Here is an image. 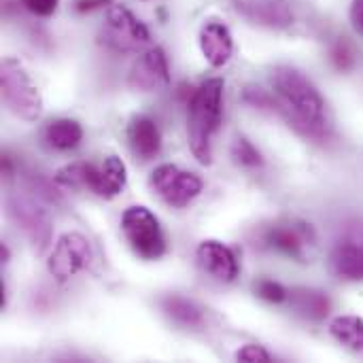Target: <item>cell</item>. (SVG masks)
<instances>
[{
  "label": "cell",
  "instance_id": "277c9868",
  "mask_svg": "<svg viewBox=\"0 0 363 363\" xmlns=\"http://www.w3.org/2000/svg\"><path fill=\"white\" fill-rule=\"evenodd\" d=\"M100 43L115 53H138L149 43V28L130 9L113 4L100 28Z\"/></svg>",
  "mask_w": 363,
  "mask_h": 363
},
{
  "label": "cell",
  "instance_id": "ffe728a7",
  "mask_svg": "<svg viewBox=\"0 0 363 363\" xmlns=\"http://www.w3.org/2000/svg\"><path fill=\"white\" fill-rule=\"evenodd\" d=\"M164 311L179 325L196 328V325L202 323V311L191 300H187V298H179V296L166 298L164 300Z\"/></svg>",
  "mask_w": 363,
  "mask_h": 363
},
{
  "label": "cell",
  "instance_id": "4316f807",
  "mask_svg": "<svg viewBox=\"0 0 363 363\" xmlns=\"http://www.w3.org/2000/svg\"><path fill=\"white\" fill-rule=\"evenodd\" d=\"M349 17H351V23H353L355 32H359L363 36V0H353L351 2Z\"/></svg>",
  "mask_w": 363,
  "mask_h": 363
},
{
  "label": "cell",
  "instance_id": "2e32d148",
  "mask_svg": "<svg viewBox=\"0 0 363 363\" xmlns=\"http://www.w3.org/2000/svg\"><path fill=\"white\" fill-rule=\"evenodd\" d=\"M332 272L342 281H363V247L355 242H342L332 253Z\"/></svg>",
  "mask_w": 363,
  "mask_h": 363
},
{
  "label": "cell",
  "instance_id": "e0dca14e",
  "mask_svg": "<svg viewBox=\"0 0 363 363\" xmlns=\"http://www.w3.org/2000/svg\"><path fill=\"white\" fill-rule=\"evenodd\" d=\"M289 306L311 321H321L330 315V298L319 289H294L287 296Z\"/></svg>",
  "mask_w": 363,
  "mask_h": 363
},
{
  "label": "cell",
  "instance_id": "d6986e66",
  "mask_svg": "<svg viewBox=\"0 0 363 363\" xmlns=\"http://www.w3.org/2000/svg\"><path fill=\"white\" fill-rule=\"evenodd\" d=\"M330 334L347 349L359 353L363 351V319L355 315L336 317L330 323Z\"/></svg>",
  "mask_w": 363,
  "mask_h": 363
},
{
  "label": "cell",
  "instance_id": "30bf717a",
  "mask_svg": "<svg viewBox=\"0 0 363 363\" xmlns=\"http://www.w3.org/2000/svg\"><path fill=\"white\" fill-rule=\"evenodd\" d=\"M315 242L311 223L304 221H281L266 232V245L289 257H304V251Z\"/></svg>",
  "mask_w": 363,
  "mask_h": 363
},
{
  "label": "cell",
  "instance_id": "8fae6325",
  "mask_svg": "<svg viewBox=\"0 0 363 363\" xmlns=\"http://www.w3.org/2000/svg\"><path fill=\"white\" fill-rule=\"evenodd\" d=\"M198 264L219 283H232L238 277V262L232 249L217 240H204L198 247Z\"/></svg>",
  "mask_w": 363,
  "mask_h": 363
},
{
  "label": "cell",
  "instance_id": "3957f363",
  "mask_svg": "<svg viewBox=\"0 0 363 363\" xmlns=\"http://www.w3.org/2000/svg\"><path fill=\"white\" fill-rule=\"evenodd\" d=\"M2 98L9 111L26 121H36L43 113V96L17 60H4L0 70Z\"/></svg>",
  "mask_w": 363,
  "mask_h": 363
},
{
  "label": "cell",
  "instance_id": "9a60e30c",
  "mask_svg": "<svg viewBox=\"0 0 363 363\" xmlns=\"http://www.w3.org/2000/svg\"><path fill=\"white\" fill-rule=\"evenodd\" d=\"M128 143L136 157L153 160L162 151V134L157 123L147 115L132 117L128 125Z\"/></svg>",
  "mask_w": 363,
  "mask_h": 363
},
{
  "label": "cell",
  "instance_id": "6da1fadb",
  "mask_svg": "<svg viewBox=\"0 0 363 363\" xmlns=\"http://www.w3.org/2000/svg\"><path fill=\"white\" fill-rule=\"evenodd\" d=\"M272 85L281 111L296 130L313 138H323L328 134L325 102L306 74L291 66H279L272 70Z\"/></svg>",
  "mask_w": 363,
  "mask_h": 363
},
{
  "label": "cell",
  "instance_id": "603a6c76",
  "mask_svg": "<svg viewBox=\"0 0 363 363\" xmlns=\"http://www.w3.org/2000/svg\"><path fill=\"white\" fill-rule=\"evenodd\" d=\"M330 60L338 70H351L355 66L357 55H355L353 45L347 38H338L330 49Z\"/></svg>",
  "mask_w": 363,
  "mask_h": 363
},
{
  "label": "cell",
  "instance_id": "4fadbf2b",
  "mask_svg": "<svg viewBox=\"0 0 363 363\" xmlns=\"http://www.w3.org/2000/svg\"><path fill=\"white\" fill-rule=\"evenodd\" d=\"M234 9L251 23L266 28H287L294 21L291 9L281 0H234Z\"/></svg>",
  "mask_w": 363,
  "mask_h": 363
},
{
  "label": "cell",
  "instance_id": "ba28073f",
  "mask_svg": "<svg viewBox=\"0 0 363 363\" xmlns=\"http://www.w3.org/2000/svg\"><path fill=\"white\" fill-rule=\"evenodd\" d=\"M9 211H11V217L15 219V223L28 234L32 245L38 251L47 249V245L51 240V223H49L47 213L36 202H32L30 198H23V196H13L9 200Z\"/></svg>",
  "mask_w": 363,
  "mask_h": 363
},
{
  "label": "cell",
  "instance_id": "7c38bea8",
  "mask_svg": "<svg viewBox=\"0 0 363 363\" xmlns=\"http://www.w3.org/2000/svg\"><path fill=\"white\" fill-rule=\"evenodd\" d=\"M128 183V170L121 157L108 155L100 166H89V179L87 187L100 196V198H115L125 189Z\"/></svg>",
  "mask_w": 363,
  "mask_h": 363
},
{
  "label": "cell",
  "instance_id": "484cf974",
  "mask_svg": "<svg viewBox=\"0 0 363 363\" xmlns=\"http://www.w3.org/2000/svg\"><path fill=\"white\" fill-rule=\"evenodd\" d=\"M21 4L36 17H51L57 11L60 0H21Z\"/></svg>",
  "mask_w": 363,
  "mask_h": 363
},
{
  "label": "cell",
  "instance_id": "7402d4cb",
  "mask_svg": "<svg viewBox=\"0 0 363 363\" xmlns=\"http://www.w3.org/2000/svg\"><path fill=\"white\" fill-rule=\"evenodd\" d=\"M89 166L91 164H68L64 168L57 170L55 174V183L62 185V187H72V189H79V187H87V179H89Z\"/></svg>",
  "mask_w": 363,
  "mask_h": 363
},
{
  "label": "cell",
  "instance_id": "7a4b0ae2",
  "mask_svg": "<svg viewBox=\"0 0 363 363\" xmlns=\"http://www.w3.org/2000/svg\"><path fill=\"white\" fill-rule=\"evenodd\" d=\"M223 115V79H206L189 100V147L196 160L204 166L213 162V136L221 125Z\"/></svg>",
  "mask_w": 363,
  "mask_h": 363
},
{
  "label": "cell",
  "instance_id": "44dd1931",
  "mask_svg": "<svg viewBox=\"0 0 363 363\" xmlns=\"http://www.w3.org/2000/svg\"><path fill=\"white\" fill-rule=\"evenodd\" d=\"M232 157L238 166L242 168H259L264 164L262 160V153L255 149V145L245 138V136H238L234 143H232Z\"/></svg>",
  "mask_w": 363,
  "mask_h": 363
},
{
  "label": "cell",
  "instance_id": "83f0119b",
  "mask_svg": "<svg viewBox=\"0 0 363 363\" xmlns=\"http://www.w3.org/2000/svg\"><path fill=\"white\" fill-rule=\"evenodd\" d=\"M111 0H77V11L79 13H87V11H94V9H100L104 4H108Z\"/></svg>",
  "mask_w": 363,
  "mask_h": 363
},
{
  "label": "cell",
  "instance_id": "52a82bcc",
  "mask_svg": "<svg viewBox=\"0 0 363 363\" xmlns=\"http://www.w3.org/2000/svg\"><path fill=\"white\" fill-rule=\"evenodd\" d=\"M91 259H94V251L89 240L79 232H68L57 238L49 255L47 270L57 281H68L77 272L85 270L91 264Z\"/></svg>",
  "mask_w": 363,
  "mask_h": 363
},
{
  "label": "cell",
  "instance_id": "ac0fdd59",
  "mask_svg": "<svg viewBox=\"0 0 363 363\" xmlns=\"http://www.w3.org/2000/svg\"><path fill=\"white\" fill-rule=\"evenodd\" d=\"M83 138V128L77 119L60 117L45 128V140L55 151H70Z\"/></svg>",
  "mask_w": 363,
  "mask_h": 363
},
{
  "label": "cell",
  "instance_id": "9c48e42d",
  "mask_svg": "<svg viewBox=\"0 0 363 363\" xmlns=\"http://www.w3.org/2000/svg\"><path fill=\"white\" fill-rule=\"evenodd\" d=\"M168 60L162 47H149L138 55L130 70V85L138 91H157L168 85Z\"/></svg>",
  "mask_w": 363,
  "mask_h": 363
},
{
  "label": "cell",
  "instance_id": "8992f818",
  "mask_svg": "<svg viewBox=\"0 0 363 363\" xmlns=\"http://www.w3.org/2000/svg\"><path fill=\"white\" fill-rule=\"evenodd\" d=\"M153 191L172 208L189 206L202 194V181L194 172L181 170L174 164H162L149 179Z\"/></svg>",
  "mask_w": 363,
  "mask_h": 363
},
{
  "label": "cell",
  "instance_id": "f1b7e54d",
  "mask_svg": "<svg viewBox=\"0 0 363 363\" xmlns=\"http://www.w3.org/2000/svg\"><path fill=\"white\" fill-rule=\"evenodd\" d=\"M0 257H2V262H6V257H9V251H6V247H4V245L0 247Z\"/></svg>",
  "mask_w": 363,
  "mask_h": 363
},
{
  "label": "cell",
  "instance_id": "d4e9b609",
  "mask_svg": "<svg viewBox=\"0 0 363 363\" xmlns=\"http://www.w3.org/2000/svg\"><path fill=\"white\" fill-rule=\"evenodd\" d=\"M236 362L270 363L272 362V357H270V353H268L264 347H259V345H247V347H242V349L236 353Z\"/></svg>",
  "mask_w": 363,
  "mask_h": 363
},
{
  "label": "cell",
  "instance_id": "cb8c5ba5",
  "mask_svg": "<svg viewBox=\"0 0 363 363\" xmlns=\"http://www.w3.org/2000/svg\"><path fill=\"white\" fill-rule=\"evenodd\" d=\"M255 294H257L262 300L270 302V304H281V302H285L287 296H289V291H287L281 283L270 281V279L259 281V283L255 285Z\"/></svg>",
  "mask_w": 363,
  "mask_h": 363
},
{
  "label": "cell",
  "instance_id": "5bb4252c",
  "mask_svg": "<svg viewBox=\"0 0 363 363\" xmlns=\"http://www.w3.org/2000/svg\"><path fill=\"white\" fill-rule=\"evenodd\" d=\"M200 49L211 66L215 68L225 66L234 53V40L230 28L215 19L206 21L200 30Z\"/></svg>",
  "mask_w": 363,
  "mask_h": 363
},
{
  "label": "cell",
  "instance_id": "5b68a950",
  "mask_svg": "<svg viewBox=\"0 0 363 363\" xmlns=\"http://www.w3.org/2000/svg\"><path fill=\"white\" fill-rule=\"evenodd\" d=\"M121 232L132 251L143 259H160L166 253V238L160 221L147 206H130L121 215Z\"/></svg>",
  "mask_w": 363,
  "mask_h": 363
}]
</instances>
